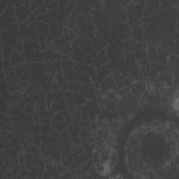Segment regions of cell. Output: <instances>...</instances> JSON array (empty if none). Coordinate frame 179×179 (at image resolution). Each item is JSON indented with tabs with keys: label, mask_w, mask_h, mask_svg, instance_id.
I'll return each instance as SVG.
<instances>
[{
	"label": "cell",
	"mask_w": 179,
	"mask_h": 179,
	"mask_svg": "<svg viewBox=\"0 0 179 179\" xmlns=\"http://www.w3.org/2000/svg\"><path fill=\"white\" fill-rule=\"evenodd\" d=\"M173 10V9H172ZM172 10L164 11L158 13L160 29L163 35L171 34L174 32V11Z\"/></svg>",
	"instance_id": "obj_1"
},
{
	"label": "cell",
	"mask_w": 179,
	"mask_h": 179,
	"mask_svg": "<svg viewBox=\"0 0 179 179\" xmlns=\"http://www.w3.org/2000/svg\"><path fill=\"white\" fill-rule=\"evenodd\" d=\"M139 2H132L130 4L127 5V11L128 15V21L131 24H135L140 20L141 17L142 15V7L143 6L141 5Z\"/></svg>",
	"instance_id": "obj_2"
},
{
	"label": "cell",
	"mask_w": 179,
	"mask_h": 179,
	"mask_svg": "<svg viewBox=\"0 0 179 179\" xmlns=\"http://www.w3.org/2000/svg\"><path fill=\"white\" fill-rule=\"evenodd\" d=\"M99 90H101L103 95L111 91L118 90V87H117L116 82L114 79L112 72L107 76V78L103 81L101 82V83L99 84Z\"/></svg>",
	"instance_id": "obj_3"
},
{
	"label": "cell",
	"mask_w": 179,
	"mask_h": 179,
	"mask_svg": "<svg viewBox=\"0 0 179 179\" xmlns=\"http://www.w3.org/2000/svg\"><path fill=\"white\" fill-rule=\"evenodd\" d=\"M79 92L87 100H96L95 90L93 85H80V89Z\"/></svg>",
	"instance_id": "obj_4"
},
{
	"label": "cell",
	"mask_w": 179,
	"mask_h": 179,
	"mask_svg": "<svg viewBox=\"0 0 179 179\" xmlns=\"http://www.w3.org/2000/svg\"><path fill=\"white\" fill-rule=\"evenodd\" d=\"M95 68L97 78L99 83H101V82L103 81L107 78V76H108L112 72L113 67L112 65L110 66L109 64H107L101 66H97Z\"/></svg>",
	"instance_id": "obj_5"
},
{
	"label": "cell",
	"mask_w": 179,
	"mask_h": 179,
	"mask_svg": "<svg viewBox=\"0 0 179 179\" xmlns=\"http://www.w3.org/2000/svg\"><path fill=\"white\" fill-rule=\"evenodd\" d=\"M146 90V83L143 81H138L131 85L130 91L132 95L139 99Z\"/></svg>",
	"instance_id": "obj_6"
},
{
	"label": "cell",
	"mask_w": 179,
	"mask_h": 179,
	"mask_svg": "<svg viewBox=\"0 0 179 179\" xmlns=\"http://www.w3.org/2000/svg\"><path fill=\"white\" fill-rule=\"evenodd\" d=\"M16 15L17 17V20L21 23L24 22L25 20H27L28 17L30 16L31 12L27 8L22 7L20 4V2H16Z\"/></svg>",
	"instance_id": "obj_7"
},
{
	"label": "cell",
	"mask_w": 179,
	"mask_h": 179,
	"mask_svg": "<svg viewBox=\"0 0 179 179\" xmlns=\"http://www.w3.org/2000/svg\"><path fill=\"white\" fill-rule=\"evenodd\" d=\"M112 73L114 79H115L116 82L118 90H120L124 88V87H128V85L130 83V81L129 80L128 77H125V76L122 75L118 70H114Z\"/></svg>",
	"instance_id": "obj_8"
},
{
	"label": "cell",
	"mask_w": 179,
	"mask_h": 179,
	"mask_svg": "<svg viewBox=\"0 0 179 179\" xmlns=\"http://www.w3.org/2000/svg\"><path fill=\"white\" fill-rule=\"evenodd\" d=\"M109 60H108V55L105 49H102L99 51L96 56L94 58V62L97 66H101L104 64H107L108 63Z\"/></svg>",
	"instance_id": "obj_9"
},
{
	"label": "cell",
	"mask_w": 179,
	"mask_h": 179,
	"mask_svg": "<svg viewBox=\"0 0 179 179\" xmlns=\"http://www.w3.org/2000/svg\"><path fill=\"white\" fill-rule=\"evenodd\" d=\"M76 62L72 60H62L61 62L62 72V74H67L74 71V68L76 66Z\"/></svg>",
	"instance_id": "obj_10"
},
{
	"label": "cell",
	"mask_w": 179,
	"mask_h": 179,
	"mask_svg": "<svg viewBox=\"0 0 179 179\" xmlns=\"http://www.w3.org/2000/svg\"><path fill=\"white\" fill-rule=\"evenodd\" d=\"M148 58L150 63H154L157 61V52L156 46L152 45H148Z\"/></svg>",
	"instance_id": "obj_11"
},
{
	"label": "cell",
	"mask_w": 179,
	"mask_h": 179,
	"mask_svg": "<svg viewBox=\"0 0 179 179\" xmlns=\"http://www.w3.org/2000/svg\"><path fill=\"white\" fill-rule=\"evenodd\" d=\"M118 31H119L120 35L121 36L122 39L124 40H129V39L131 37V30L129 26L126 24L120 25Z\"/></svg>",
	"instance_id": "obj_12"
},
{
	"label": "cell",
	"mask_w": 179,
	"mask_h": 179,
	"mask_svg": "<svg viewBox=\"0 0 179 179\" xmlns=\"http://www.w3.org/2000/svg\"><path fill=\"white\" fill-rule=\"evenodd\" d=\"M25 37L26 39L28 41H34L37 39V29L33 24H30V26L27 27V31L25 33Z\"/></svg>",
	"instance_id": "obj_13"
},
{
	"label": "cell",
	"mask_w": 179,
	"mask_h": 179,
	"mask_svg": "<svg viewBox=\"0 0 179 179\" xmlns=\"http://www.w3.org/2000/svg\"><path fill=\"white\" fill-rule=\"evenodd\" d=\"M76 80L79 85H90L92 83L87 72H84L83 74L78 75L76 77Z\"/></svg>",
	"instance_id": "obj_14"
},
{
	"label": "cell",
	"mask_w": 179,
	"mask_h": 179,
	"mask_svg": "<svg viewBox=\"0 0 179 179\" xmlns=\"http://www.w3.org/2000/svg\"><path fill=\"white\" fill-rule=\"evenodd\" d=\"M111 148H107L102 151L100 153V159L99 162L105 164V165L109 166L110 162V154Z\"/></svg>",
	"instance_id": "obj_15"
},
{
	"label": "cell",
	"mask_w": 179,
	"mask_h": 179,
	"mask_svg": "<svg viewBox=\"0 0 179 179\" xmlns=\"http://www.w3.org/2000/svg\"><path fill=\"white\" fill-rule=\"evenodd\" d=\"M146 9H147L150 13H156L160 9V2H146Z\"/></svg>",
	"instance_id": "obj_16"
},
{
	"label": "cell",
	"mask_w": 179,
	"mask_h": 179,
	"mask_svg": "<svg viewBox=\"0 0 179 179\" xmlns=\"http://www.w3.org/2000/svg\"><path fill=\"white\" fill-rule=\"evenodd\" d=\"M13 52L9 46L4 45V46L2 47V58H4V59L7 60H10L11 55H13Z\"/></svg>",
	"instance_id": "obj_17"
},
{
	"label": "cell",
	"mask_w": 179,
	"mask_h": 179,
	"mask_svg": "<svg viewBox=\"0 0 179 179\" xmlns=\"http://www.w3.org/2000/svg\"><path fill=\"white\" fill-rule=\"evenodd\" d=\"M139 69L141 75H142V77L144 78L145 80L151 77V70H150V67L147 64L139 66Z\"/></svg>",
	"instance_id": "obj_18"
},
{
	"label": "cell",
	"mask_w": 179,
	"mask_h": 179,
	"mask_svg": "<svg viewBox=\"0 0 179 179\" xmlns=\"http://www.w3.org/2000/svg\"><path fill=\"white\" fill-rule=\"evenodd\" d=\"M118 153L116 149L111 148L110 154V162L109 167H112L118 164Z\"/></svg>",
	"instance_id": "obj_19"
},
{
	"label": "cell",
	"mask_w": 179,
	"mask_h": 179,
	"mask_svg": "<svg viewBox=\"0 0 179 179\" xmlns=\"http://www.w3.org/2000/svg\"><path fill=\"white\" fill-rule=\"evenodd\" d=\"M11 64V65L13 67H17L20 62H21V58H20V53H19V52L15 51L13 52V55H11V59L9 60Z\"/></svg>",
	"instance_id": "obj_20"
},
{
	"label": "cell",
	"mask_w": 179,
	"mask_h": 179,
	"mask_svg": "<svg viewBox=\"0 0 179 179\" xmlns=\"http://www.w3.org/2000/svg\"><path fill=\"white\" fill-rule=\"evenodd\" d=\"M87 72L88 75L90 76V78L92 81V83H95L97 81V74H96V68L94 66H90L87 65Z\"/></svg>",
	"instance_id": "obj_21"
},
{
	"label": "cell",
	"mask_w": 179,
	"mask_h": 179,
	"mask_svg": "<svg viewBox=\"0 0 179 179\" xmlns=\"http://www.w3.org/2000/svg\"><path fill=\"white\" fill-rule=\"evenodd\" d=\"M28 68L27 67V65L25 64H22L21 65L17 66L16 67L15 69V73L17 75V76L20 78H23V74L24 73L27 71Z\"/></svg>",
	"instance_id": "obj_22"
},
{
	"label": "cell",
	"mask_w": 179,
	"mask_h": 179,
	"mask_svg": "<svg viewBox=\"0 0 179 179\" xmlns=\"http://www.w3.org/2000/svg\"><path fill=\"white\" fill-rule=\"evenodd\" d=\"M73 97L75 99L76 102H77L78 105L83 106L87 103V99L81 95V94L78 92H73Z\"/></svg>",
	"instance_id": "obj_23"
},
{
	"label": "cell",
	"mask_w": 179,
	"mask_h": 179,
	"mask_svg": "<svg viewBox=\"0 0 179 179\" xmlns=\"http://www.w3.org/2000/svg\"><path fill=\"white\" fill-rule=\"evenodd\" d=\"M1 18L2 21H4V22H8V23H13V22H15L17 20L15 17L12 16L10 14H8L6 12H4V13H2V15L1 16Z\"/></svg>",
	"instance_id": "obj_24"
},
{
	"label": "cell",
	"mask_w": 179,
	"mask_h": 179,
	"mask_svg": "<svg viewBox=\"0 0 179 179\" xmlns=\"http://www.w3.org/2000/svg\"><path fill=\"white\" fill-rule=\"evenodd\" d=\"M53 97L54 96L52 95L51 92H48L45 96V103L46 104L48 110H50L51 108L52 103L53 102Z\"/></svg>",
	"instance_id": "obj_25"
},
{
	"label": "cell",
	"mask_w": 179,
	"mask_h": 179,
	"mask_svg": "<svg viewBox=\"0 0 179 179\" xmlns=\"http://www.w3.org/2000/svg\"><path fill=\"white\" fill-rule=\"evenodd\" d=\"M80 89V85L76 81H73L70 82L69 84V90L72 92H79Z\"/></svg>",
	"instance_id": "obj_26"
},
{
	"label": "cell",
	"mask_w": 179,
	"mask_h": 179,
	"mask_svg": "<svg viewBox=\"0 0 179 179\" xmlns=\"http://www.w3.org/2000/svg\"><path fill=\"white\" fill-rule=\"evenodd\" d=\"M6 77H7V80L8 81V83H18V78H17V76H16V73H14L13 71L10 72L9 74H8L7 75H5Z\"/></svg>",
	"instance_id": "obj_27"
},
{
	"label": "cell",
	"mask_w": 179,
	"mask_h": 179,
	"mask_svg": "<svg viewBox=\"0 0 179 179\" xmlns=\"http://www.w3.org/2000/svg\"><path fill=\"white\" fill-rule=\"evenodd\" d=\"M54 81L56 82L57 84H59L60 86H62L64 82H65V79L64 78L62 72L57 73L56 75L54 76Z\"/></svg>",
	"instance_id": "obj_28"
},
{
	"label": "cell",
	"mask_w": 179,
	"mask_h": 179,
	"mask_svg": "<svg viewBox=\"0 0 179 179\" xmlns=\"http://www.w3.org/2000/svg\"><path fill=\"white\" fill-rule=\"evenodd\" d=\"M51 45L52 48L55 49V51H58L61 48V43H60V40L58 39L52 41Z\"/></svg>",
	"instance_id": "obj_29"
},
{
	"label": "cell",
	"mask_w": 179,
	"mask_h": 179,
	"mask_svg": "<svg viewBox=\"0 0 179 179\" xmlns=\"http://www.w3.org/2000/svg\"><path fill=\"white\" fill-rule=\"evenodd\" d=\"M4 12L7 13H8V14H10V15H11V16H13V17H15L16 10L14 9V8H13V6H11L10 4L8 6V7H7V8H6L5 11H4Z\"/></svg>",
	"instance_id": "obj_30"
},
{
	"label": "cell",
	"mask_w": 179,
	"mask_h": 179,
	"mask_svg": "<svg viewBox=\"0 0 179 179\" xmlns=\"http://www.w3.org/2000/svg\"><path fill=\"white\" fill-rule=\"evenodd\" d=\"M67 172H68V169L67 168V167L62 165V164H59L57 166V172L59 174H64Z\"/></svg>",
	"instance_id": "obj_31"
},
{
	"label": "cell",
	"mask_w": 179,
	"mask_h": 179,
	"mask_svg": "<svg viewBox=\"0 0 179 179\" xmlns=\"http://www.w3.org/2000/svg\"><path fill=\"white\" fill-rule=\"evenodd\" d=\"M42 2H37V1L32 2L31 5H30V11H36L37 8H38L40 7V4Z\"/></svg>",
	"instance_id": "obj_32"
},
{
	"label": "cell",
	"mask_w": 179,
	"mask_h": 179,
	"mask_svg": "<svg viewBox=\"0 0 179 179\" xmlns=\"http://www.w3.org/2000/svg\"><path fill=\"white\" fill-rule=\"evenodd\" d=\"M92 158L93 161L95 164L99 162V159H100V152L95 151L93 152L92 154Z\"/></svg>",
	"instance_id": "obj_33"
},
{
	"label": "cell",
	"mask_w": 179,
	"mask_h": 179,
	"mask_svg": "<svg viewBox=\"0 0 179 179\" xmlns=\"http://www.w3.org/2000/svg\"><path fill=\"white\" fill-rule=\"evenodd\" d=\"M83 60L86 62V64H93V60H92V57L91 56L90 54H86L83 55Z\"/></svg>",
	"instance_id": "obj_34"
},
{
	"label": "cell",
	"mask_w": 179,
	"mask_h": 179,
	"mask_svg": "<svg viewBox=\"0 0 179 179\" xmlns=\"http://www.w3.org/2000/svg\"><path fill=\"white\" fill-rule=\"evenodd\" d=\"M2 64H3V69L4 70L11 67V64L10 62V61H8L7 59H4V58H2Z\"/></svg>",
	"instance_id": "obj_35"
},
{
	"label": "cell",
	"mask_w": 179,
	"mask_h": 179,
	"mask_svg": "<svg viewBox=\"0 0 179 179\" xmlns=\"http://www.w3.org/2000/svg\"><path fill=\"white\" fill-rule=\"evenodd\" d=\"M60 58H62V54L60 53V52H53L52 53V56H51V60H59L60 59Z\"/></svg>",
	"instance_id": "obj_36"
},
{
	"label": "cell",
	"mask_w": 179,
	"mask_h": 179,
	"mask_svg": "<svg viewBox=\"0 0 179 179\" xmlns=\"http://www.w3.org/2000/svg\"><path fill=\"white\" fill-rule=\"evenodd\" d=\"M51 109L53 111V112L57 113L58 111H59V110H60L59 105H58L55 102H53V103H52V107H51Z\"/></svg>",
	"instance_id": "obj_37"
},
{
	"label": "cell",
	"mask_w": 179,
	"mask_h": 179,
	"mask_svg": "<svg viewBox=\"0 0 179 179\" xmlns=\"http://www.w3.org/2000/svg\"><path fill=\"white\" fill-rule=\"evenodd\" d=\"M51 88L53 91H58L61 88V86H60L59 84H57L56 82L54 81L53 82H52V83Z\"/></svg>",
	"instance_id": "obj_38"
},
{
	"label": "cell",
	"mask_w": 179,
	"mask_h": 179,
	"mask_svg": "<svg viewBox=\"0 0 179 179\" xmlns=\"http://www.w3.org/2000/svg\"><path fill=\"white\" fill-rule=\"evenodd\" d=\"M31 2H28V1H21L20 2V4L22 5V7H24L26 8H30V5H31Z\"/></svg>",
	"instance_id": "obj_39"
},
{
	"label": "cell",
	"mask_w": 179,
	"mask_h": 179,
	"mask_svg": "<svg viewBox=\"0 0 179 179\" xmlns=\"http://www.w3.org/2000/svg\"><path fill=\"white\" fill-rule=\"evenodd\" d=\"M76 39V35L74 33V32L71 31L69 32V39H70V42H74L75 39Z\"/></svg>",
	"instance_id": "obj_40"
},
{
	"label": "cell",
	"mask_w": 179,
	"mask_h": 179,
	"mask_svg": "<svg viewBox=\"0 0 179 179\" xmlns=\"http://www.w3.org/2000/svg\"><path fill=\"white\" fill-rule=\"evenodd\" d=\"M29 82L28 81H21V83H20V86H21L23 89H27V87H29Z\"/></svg>",
	"instance_id": "obj_41"
},
{
	"label": "cell",
	"mask_w": 179,
	"mask_h": 179,
	"mask_svg": "<svg viewBox=\"0 0 179 179\" xmlns=\"http://www.w3.org/2000/svg\"><path fill=\"white\" fill-rule=\"evenodd\" d=\"M46 169L47 170V172H48V174H51L52 169H53V165L51 164H46Z\"/></svg>",
	"instance_id": "obj_42"
},
{
	"label": "cell",
	"mask_w": 179,
	"mask_h": 179,
	"mask_svg": "<svg viewBox=\"0 0 179 179\" xmlns=\"http://www.w3.org/2000/svg\"><path fill=\"white\" fill-rule=\"evenodd\" d=\"M40 47H41V50H42V51H45V50L48 48V46L46 45V43H45V42L41 43Z\"/></svg>",
	"instance_id": "obj_43"
},
{
	"label": "cell",
	"mask_w": 179,
	"mask_h": 179,
	"mask_svg": "<svg viewBox=\"0 0 179 179\" xmlns=\"http://www.w3.org/2000/svg\"><path fill=\"white\" fill-rule=\"evenodd\" d=\"M4 75H5L4 72L2 71V81L7 79V77H6V76H4Z\"/></svg>",
	"instance_id": "obj_44"
}]
</instances>
